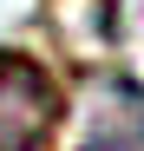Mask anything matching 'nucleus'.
Returning <instances> with one entry per match:
<instances>
[{
	"instance_id": "obj_1",
	"label": "nucleus",
	"mask_w": 144,
	"mask_h": 151,
	"mask_svg": "<svg viewBox=\"0 0 144 151\" xmlns=\"http://www.w3.org/2000/svg\"><path fill=\"white\" fill-rule=\"evenodd\" d=\"M66 118V92L33 53H0V151H46Z\"/></svg>"
}]
</instances>
